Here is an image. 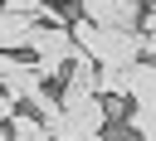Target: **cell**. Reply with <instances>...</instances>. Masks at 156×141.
Wrapping results in <instances>:
<instances>
[{
	"label": "cell",
	"instance_id": "cell-5",
	"mask_svg": "<svg viewBox=\"0 0 156 141\" xmlns=\"http://www.w3.org/2000/svg\"><path fill=\"white\" fill-rule=\"evenodd\" d=\"M34 34V15H15V10H0V53H15L24 49Z\"/></svg>",
	"mask_w": 156,
	"mask_h": 141
},
{
	"label": "cell",
	"instance_id": "cell-7",
	"mask_svg": "<svg viewBox=\"0 0 156 141\" xmlns=\"http://www.w3.org/2000/svg\"><path fill=\"white\" fill-rule=\"evenodd\" d=\"M15 112H20V107H15V97H10V92H5V88H0V126H5V122H10V117H15Z\"/></svg>",
	"mask_w": 156,
	"mask_h": 141
},
{
	"label": "cell",
	"instance_id": "cell-4",
	"mask_svg": "<svg viewBox=\"0 0 156 141\" xmlns=\"http://www.w3.org/2000/svg\"><path fill=\"white\" fill-rule=\"evenodd\" d=\"M127 97L136 107H156V58H136L127 68Z\"/></svg>",
	"mask_w": 156,
	"mask_h": 141
},
{
	"label": "cell",
	"instance_id": "cell-1",
	"mask_svg": "<svg viewBox=\"0 0 156 141\" xmlns=\"http://www.w3.org/2000/svg\"><path fill=\"white\" fill-rule=\"evenodd\" d=\"M29 53H34V73H39V83H54L63 68H68V58L78 53L73 49V39H68V24H34V34H29V44H24Z\"/></svg>",
	"mask_w": 156,
	"mask_h": 141
},
{
	"label": "cell",
	"instance_id": "cell-6",
	"mask_svg": "<svg viewBox=\"0 0 156 141\" xmlns=\"http://www.w3.org/2000/svg\"><path fill=\"white\" fill-rule=\"evenodd\" d=\"M5 131H10L15 141H39V136H44V122H39L34 112H15V117L5 122Z\"/></svg>",
	"mask_w": 156,
	"mask_h": 141
},
{
	"label": "cell",
	"instance_id": "cell-3",
	"mask_svg": "<svg viewBox=\"0 0 156 141\" xmlns=\"http://www.w3.org/2000/svg\"><path fill=\"white\" fill-rule=\"evenodd\" d=\"M58 112H63V126L73 131V141H88V136L107 131V107H102V97H83V102H68V107H58Z\"/></svg>",
	"mask_w": 156,
	"mask_h": 141
},
{
	"label": "cell",
	"instance_id": "cell-2",
	"mask_svg": "<svg viewBox=\"0 0 156 141\" xmlns=\"http://www.w3.org/2000/svg\"><path fill=\"white\" fill-rule=\"evenodd\" d=\"M78 19L98 24V29H136L141 19V0H78Z\"/></svg>",
	"mask_w": 156,
	"mask_h": 141
}]
</instances>
